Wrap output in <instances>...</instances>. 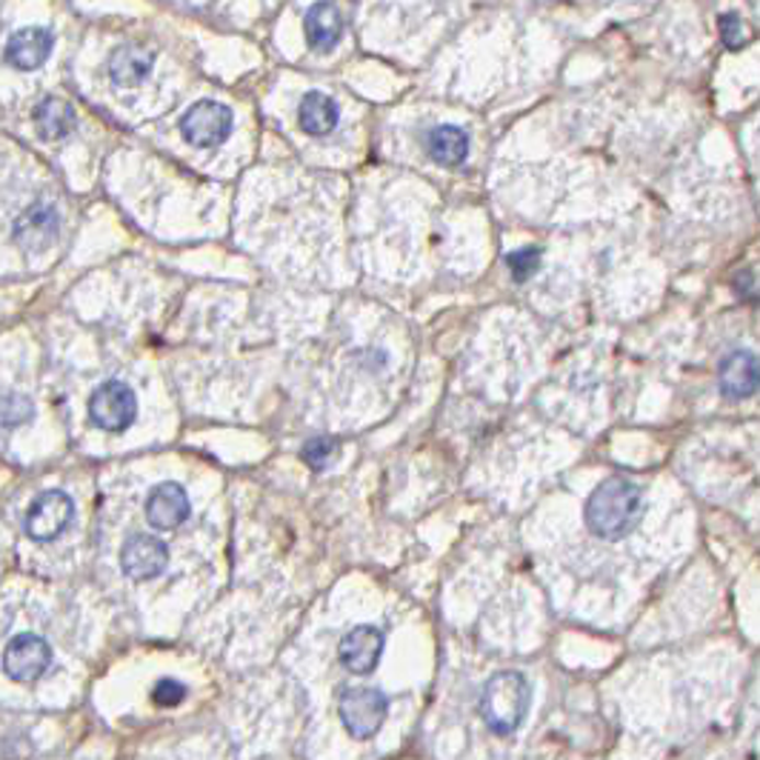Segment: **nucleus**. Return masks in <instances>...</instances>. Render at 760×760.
<instances>
[{
  "label": "nucleus",
  "instance_id": "obj_1",
  "mask_svg": "<svg viewBox=\"0 0 760 760\" xmlns=\"http://www.w3.org/2000/svg\"><path fill=\"white\" fill-rule=\"evenodd\" d=\"M644 492L626 478L603 480L587 503V523L603 541H621L640 523Z\"/></svg>",
  "mask_w": 760,
  "mask_h": 760
},
{
  "label": "nucleus",
  "instance_id": "obj_2",
  "mask_svg": "<svg viewBox=\"0 0 760 760\" xmlns=\"http://www.w3.org/2000/svg\"><path fill=\"white\" fill-rule=\"evenodd\" d=\"M529 683L521 672H498L480 695V717L495 735H512L529 712Z\"/></svg>",
  "mask_w": 760,
  "mask_h": 760
},
{
  "label": "nucleus",
  "instance_id": "obj_3",
  "mask_svg": "<svg viewBox=\"0 0 760 760\" xmlns=\"http://www.w3.org/2000/svg\"><path fill=\"white\" fill-rule=\"evenodd\" d=\"M338 712H341L343 729L352 735L355 740H370L375 738L381 726L386 721V712H389V703L386 697L377 692V689L366 687H352L347 689L338 701Z\"/></svg>",
  "mask_w": 760,
  "mask_h": 760
},
{
  "label": "nucleus",
  "instance_id": "obj_4",
  "mask_svg": "<svg viewBox=\"0 0 760 760\" xmlns=\"http://www.w3.org/2000/svg\"><path fill=\"white\" fill-rule=\"evenodd\" d=\"M138 418V398L124 381H106L89 398V420L103 432H126Z\"/></svg>",
  "mask_w": 760,
  "mask_h": 760
},
{
  "label": "nucleus",
  "instance_id": "obj_5",
  "mask_svg": "<svg viewBox=\"0 0 760 760\" xmlns=\"http://www.w3.org/2000/svg\"><path fill=\"white\" fill-rule=\"evenodd\" d=\"M235 115L224 103L217 101H201L195 106H189L181 117V135L186 144L197 146V149H212L220 146L229 135H232Z\"/></svg>",
  "mask_w": 760,
  "mask_h": 760
},
{
  "label": "nucleus",
  "instance_id": "obj_6",
  "mask_svg": "<svg viewBox=\"0 0 760 760\" xmlns=\"http://www.w3.org/2000/svg\"><path fill=\"white\" fill-rule=\"evenodd\" d=\"M75 518L72 498L60 489H49L41 492L26 509V521H23V532L37 543L55 541L66 532V526Z\"/></svg>",
  "mask_w": 760,
  "mask_h": 760
},
{
  "label": "nucleus",
  "instance_id": "obj_7",
  "mask_svg": "<svg viewBox=\"0 0 760 760\" xmlns=\"http://www.w3.org/2000/svg\"><path fill=\"white\" fill-rule=\"evenodd\" d=\"M52 663V646L41 635H18L3 651V669L12 681L35 683Z\"/></svg>",
  "mask_w": 760,
  "mask_h": 760
},
{
  "label": "nucleus",
  "instance_id": "obj_8",
  "mask_svg": "<svg viewBox=\"0 0 760 760\" xmlns=\"http://www.w3.org/2000/svg\"><path fill=\"white\" fill-rule=\"evenodd\" d=\"M169 566V546L155 535H132L121 546V569L132 580H152Z\"/></svg>",
  "mask_w": 760,
  "mask_h": 760
},
{
  "label": "nucleus",
  "instance_id": "obj_9",
  "mask_svg": "<svg viewBox=\"0 0 760 760\" xmlns=\"http://www.w3.org/2000/svg\"><path fill=\"white\" fill-rule=\"evenodd\" d=\"M189 509H192V503H189L186 489L169 480V484L155 486L146 498V521L158 532H172L186 521Z\"/></svg>",
  "mask_w": 760,
  "mask_h": 760
},
{
  "label": "nucleus",
  "instance_id": "obj_10",
  "mask_svg": "<svg viewBox=\"0 0 760 760\" xmlns=\"http://www.w3.org/2000/svg\"><path fill=\"white\" fill-rule=\"evenodd\" d=\"M60 229V215L52 203L35 201L30 209L23 212L15 220V240L21 247H26L30 252H41L58 238Z\"/></svg>",
  "mask_w": 760,
  "mask_h": 760
},
{
  "label": "nucleus",
  "instance_id": "obj_11",
  "mask_svg": "<svg viewBox=\"0 0 760 760\" xmlns=\"http://www.w3.org/2000/svg\"><path fill=\"white\" fill-rule=\"evenodd\" d=\"M384 655V632L375 626H358L341 640V663L352 674H370Z\"/></svg>",
  "mask_w": 760,
  "mask_h": 760
},
{
  "label": "nucleus",
  "instance_id": "obj_12",
  "mask_svg": "<svg viewBox=\"0 0 760 760\" xmlns=\"http://www.w3.org/2000/svg\"><path fill=\"white\" fill-rule=\"evenodd\" d=\"M55 49V35L44 26H26L15 32L7 44V64L21 72H32L37 66H44Z\"/></svg>",
  "mask_w": 760,
  "mask_h": 760
},
{
  "label": "nucleus",
  "instance_id": "obj_13",
  "mask_svg": "<svg viewBox=\"0 0 760 760\" xmlns=\"http://www.w3.org/2000/svg\"><path fill=\"white\" fill-rule=\"evenodd\" d=\"M304 30H306V41H309L311 49L332 52L334 46L341 44V37H343L341 9L334 7L332 0L311 3L309 12H306L304 18Z\"/></svg>",
  "mask_w": 760,
  "mask_h": 760
},
{
  "label": "nucleus",
  "instance_id": "obj_14",
  "mask_svg": "<svg viewBox=\"0 0 760 760\" xmlns=\"http://www.w3.org/2000/svg\"><path fill=\"white\" fill-rule=\"evenodd\" d=\"M152 64H155L152 52L144 49V46L138 44H124V46H117V49H112V55H109L106 60V72H109V80H112L115 87L132 89V87H138L146 75L152 72Z\"/></svg>",
  "mask_w": 760,
  "mask_h": 760
},
{
  "label": "nucleus",
  "instance_id": "obj_15",
  "mask_svg": "<svg viewBox=\"0 0 760 760\" xmlns=\"http://www.w3.org/2000/svg\"><path fill=\"white\" fill-rule=\"evenodd\" d=\"M721 392L726 398H749L760 386V363L752 352H731L721 363Z\"/></svg>",
  "mask_w": 760,
  "mask_h": 760
},
{
  "label": "nucleus",
  "instance_id": "obj_16",
  "mask_svg": "<svg viewBox=\"0 0 760 760\" xmlns=\"http://www.w3.org/2000/svg\"><path fill=\"white\" fill-rule=\"evenodd\" d=\"M297 124L311 138H324L338 126V103L324 92H309L297 106Z\"/></svg>",
  "mask_w": 760,
  "mask_h": 760
},
{
  "label": "nucleus",
  "instance_id": "obj_17",
  "mask_svg": "<svg viewBox=\"0 0 760 760\" xmlns=\"http://www.w3.org/2000/svg\"><path fill=\"white\" fill-rule=\"evenodd\" d=\"M427 152L441 167H461L469 155V135L457 126H434L427 135Z\"/></svg>",
  "mask_w": 760,
  "mask_h": 760
},
{
  "label": "nucleus",
  "instance_id": "obj_18",
  "mask_svg": "<svg viewBox=\"0 0 760 760\" xmlns=\"http://www.w3.org/2000/svg\"><path fill=\"white\" fill-rule=\"evenodd\" d=\"M32 121L35 129L49 140L66 138L75 129V109L60 98H44L32 109Z\"/></svg>",
  "mask_w": 760,
  "mask_h": 760
},
{
  "label": "nucleus",
  "instance_id": "obj_19",
  "mask_svg": "<svg viewBox=\"0 0 760 760\" xmlns=\"http://www.w3.org/2000/svg\"><path fill=\"white\" fill-rule=\"evenodd\" d=\"M32 415H35V406H32V400L26 398V395H15V392H9L7 398H3V427L7 429H15V427H21V423H30Z\"/></svg>",
  "mask_w": 760,
  "mask_h": 760
},
{
  "label": "nucleus",
  "instance_id": "obj_20",
  "mask_svg": "<svg viewBox=\"0 0 760 760\" xmlns=\"http://www.w3.org/2000/svg\"><path fill=\"white\" fill-rule=\"evenodd\" d=\"M507 266L509 272H512L514 281H526V277L532 275V272H537V266H541V249H518V252H512L507 258Z\"/></svg>",
  "mask_w": 760,
  "mask_h": 760
},
{
  "label": "nucleus",
  "instance_id": "obj_21",
  "mask_svg": "<svg viewBox=\"0 0 760 760\" xmlns=\"http://www.w3.org/2000/svg\"><path fill=\"white\" fill-rule=\"evenodd\" d=\"M152 701L158 703V706H167V710H172V706H181V703L186 701V687H183V683H178V681H172V678H163V681L155 683Z\"/></svg>",
  "mask_w": 760,
  "mask_h": 760
},
{
  "label": "nucleus",
  "instance_id": "obj_22",
  "mask_svg": "<svg viewBox=\"0 0 760 760\" xmlns=\"http://www.w3.org/2000/svg\"><path fill=\"white\" fill-rule=\"evenodd\" d=\"M300 455H304V461L311 469H324V466L329 464V457L334 455V443L329 441V438H311Z\"/></svg>",
  "mask_w": 760,
  "mask_h": 760
},
{
  "label": "nucleus",
  "instance_id": "obj_23",
  "mask_svg": "<svg viewBox=\"0 0 760 760\" xmlns=\"http://www.w3.org/2000/svg\"><path fill=\"white\" fill-rule=\"evenodd\" d=\"M721 35H724V44L729 46V49H738V46H744V30H740V21L735 15H724L721 18Z\"/></svg>",
  "mask_w": 760,
  "mask_h": 760
}]
</instances>
